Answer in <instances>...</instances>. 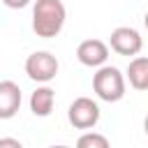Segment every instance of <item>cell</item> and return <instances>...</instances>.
Returning a JSON list of instances; mask_svg holds the SVG:
<instances>
[{
	"instance_id": "5",
	"label": "cell",
	"mask_w": 148,
	"mask_h": 148,
	"mask_svg": "<svg viewBox=\"0 0 148 148\" xmlns=\"http://www.w3.org/2000/svg\"><path fill=\"white\" fill-rule=\"evenodd\" d=\"M109 46L111 51H116L118 56H139L141 49H143V39H141V32L136 28H130V25H120L111 32L109 37Z\"/></svg>"
},
{
	"instance_id": "9",
	"label": "cell",
	"mask_w": 148,
	"mask_h": 148,
	"mask_svg": "<svg viewBox=\"0 0 148 148\" xmlns=\"http://www.w3.org/2000/svg\"><path fill=\"white\" fill-rule=\"evenodd\" d=\"M127 79L134 90H146L148 88V58L146 56H134L127 65Z\"/></svg>"
},
{
	"instance_id": "8",
	"label": "cell",
	"mask_w": 148,
	"mask_h": 148,
	"mask_svg": "<svg viewBox=\"0 0 148 148\" xmlns=\"http://www.w3.org/2000/svg\"><path fill=\"white\" fill-rule=\"evenodd\" d=\"M53 104H56V90L49 88V86H39V88L30 95V111H32L35 116H39V118L51 116Z\"/></svg>"
},
{
	"instance_id": "3",
	"label": "cell",
	"mask_w": 148,
	"mask_h": 148,
	"mask_svg": "<svg viewBox=\"0 0 148 148\" xmlns=\"http://www.w3.org/2000/svg\"><path fill=\"white\" fill-rule=\"evenodd\" d=\"M58 58L49 51H35L25 58V74L37 83H49L58 74Z\"/></svg>"
},
{
	"instance_id": "11",
	"label": "cell",
	"mask_w": 148,
	"mask_h": 148,
	"mask_svg": "<svg viewBox=\"0 0 148 148\" xmlns=\"http://www.w3.org/2000/svg\"><path fill=\"white\" fill-rule=\"evenodd\" d=\"M0 148H23V143L14 136H2L0 139Z\"/></svg>"
},
{
	"instance_id": "12",
	"label": "cell",
	"mask_w": 148,
	"mask_h": 148,
	"mask_svg": "<svg viewBox=\"0 0 148 148\" xmlns=\"http://www.w3.org/2000/svg\"><path fill=\"white\" fill-rule=\"evenodd\" d=\"M2 5L9 7V9H23V7L30 5V0H2Z\"/></svg>"
},
{
	"instance_id": "2",
	"label": "cell",
	"mask_w": 148,
	"mask_h": 148,
	"mask_svg": "<svg viewBox=\"0 0 148 148\" xmlns=\"http://www.w3.org/2000/svg\"><path fill=\"white\" fill-rule=\"evenodd\" d=\"M92 90L102 102H120L125 97V76L113 65H102L92 74Z\"/></svg>"
},
{
	"instance_id": "10",
	"label": "cell",
	"mask_w": 148,
	"mask_h": 148,
	"mask_svg": "<svg viewBox=\"0 0 148 148\" xmlns=\"http://www.w3.org/2000/svg\"><path fill=\"white\" fill-rule=\"evenodd\" d=\"M76 148H111V143L99 132H86L76 139Z\"/></svg>"
},
{
	"instance_id": "7",
	"label": "cell",
	"mask_w": 148,
	"mask_h": 148,
	"mask_svg": "<svg viewBox=\"0 0 148 148\" xmlns=\"http://www.w3.org/2000/svg\"><path fill=\"white\" fill-rule=\"evenodd\" d=\"M21 88L18 83L5 79L0 81V120H9L18 113L21 109Z\"/></svg>"
},
{
	"instance_id": "1",
	"label": "cell",
	"mask_w": 148,
	"mask_h": 148,
	"mask_svg": "<svg viewBox=\"0 0 148 148\" xmlns=\"http://www.w3.org/2000/svg\"><path fill=\"white\" fill-rule=\"evenodd\" d=\"M67 18V9L62 0H37L32 7V32L37 37L51 39L60 35Z\"/></svg>"
},
{
	"instance_id": "4",
	"label": "cell",
	"mask_w": 148,
	"mask_h": 148,
	"mask_svg": "<svg viewBox=\"0 0 148 148\" xmlns=\"http://www.w3.org/2000/svg\"><path fill=\"white\" fill-rule=\"evenodd\" d=\"M67 118H69L72 127L90 130V127H95L99 123V106L90 97H76L67 109Z\"/></svg>"
},
{
	"instance_id": "6",
	"label": "cell",
	"mask_w": 148,
	"mask_h": 148,
	"mask_svg": "<svg viewBox=\"0 0 148 148\" xmlns=\"http://www.w3.org/2000/svg\"><path fill=\"white\" fill-rule=\"evenodd\" d=\"M76 58L86 67H102L109 60V46L102 39H83L76 46Z\"/></svg>"
},
{
	"instance_id": "13",
	"label": "cell",
	"mask_w": 148,
	"mask_h": 148,
	"mask_svg": "<svg viewBox=\"0 0 148 148\" xmlns=\"http://www.w3.org/2000/svg\"><path fill=\"white\" fill-rule=\"evenodd\" d=\"M49 148H67V146H49Z\"/></svg>"
}]
</instances>
